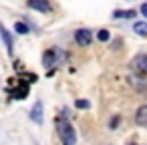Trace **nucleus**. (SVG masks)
I'll list each match as a JSON object with an SVG mask.
<instances>
[{
  "label": "nucleus",
  "instance_id": "1",
  "mask_svg": "<svg viewBox=\"0 0 147 145\" xmlns=\"http://www.w3.org/2000/svg\"><path fill=\"white\" fill-rule=\"evenodd\" d=\"M57 129H59V137L63 139V143H67V145H75L77 143V133H75L73 125L69 123V119H59L57 121Z\"/></svg>",
  "mask_w": 147,
  "mask_h": 145
},
{
  "label": "nucleus",
  "instance_id": "2",
  "mask_svg": "<svg viewBox=\"0 0 147 145\" xmlns=\"http://www.w3.org/2000/svg\"><path fill=\"white\" fill-rule=\"evenodd\" d=\"M75 40H77L81 47H89L91 40H93V32L87 30V28H79V30L75 32Z\"/></svg>",
  "mask_w": 147,
  "mask_h": 145
},
{
  "label": "nucleus",
  "instance_id": "3",
  "mask_svg": "<svg viewBox=\"0 0 147 145\" xmlns=\"http://www.w3.org/2000/svg\"><path fill=\"white\" fill-rule=\"evenodd\" d=\"M0 36H2V40H4V45H6L8 55H12V53H14V42H12V36H10V32H8V28H6L4 24H0Z\"/></svg>",
  "mask_w": 147,
  "mask_h": 145
},
{
  "label": "nucleus",
  "instance_id": "4",
  "mask_svg": "<svg viewBox=\"0 0 147 145\" xmlns=\"http://www.w3.org/2000/svg\"><path fill=\"white\" fill-rule=\"evenodd\" d=\"M135 123L139 127H147V105H141L135 113Z\"/></svg>",
  "mask_w": 147,
  "mask_h": 145
},
{
  "label": "nucleus",
  "instance_id": "5",
  "mask_svg": "<svg viewBox=\"0 0 147 145\" xmlns=\"http://www.w3.org/2000/svg\"><path fill=\"white\" fill-rule=\"evenodd\" d=\"M28 6L38 10V12H49L51 10V4H49V0H28Z\"/></svg>",
  "mask_w": 147,
  "mask_h": 145
},
{
  "label": "nucleus",
  "instance_id": "6",
  "mask_svg": "<svg viewBox=\"0 0 147 145\" xmlns=\"http://www.w3.org/2000/svg\"><path fill=\"white\" fill-rule=\"evenodd\" d=\"M131 65H133V69H137L141 73H147V55H137Z\"/></svg>",
  "mask_w": 147,
  "mask_h": 145
},
{
  "label": "nucleus",
  "instance_id": "7",
  "mask_svg": "<svg viewBox=\"0 0 147 145\" xmlns=\"http://www.w3.org/2000/svg\"><path fill=\"white\" fill-rule=\"evenodd\" d=\"M30 119H32L34 123H42V103H40V101L34 103V107H32V111H30Z\"/></svg>",
  "mask_w": 147,
  "mask_h": 145
},
{
  "label": "nucleus",
  "instance_id": "8",
  "mask_svg": "<svg viewBox=\"0 0 147 145\" xmlns=\"http://www.w3.org/2000/svg\"><path fill=\"white\" fill-rule=\"evenodd\" d=\"M133 30L141 36H147V20H141V22H135L133 24Z\"/></svg>",
  "mask_w": 147,
  "mask_h": 145
},
{
  "label": "nucleus",
  "instance_id": "9",
  "mask_svg": "<svg viewBox=\"0 0 147 145\" xmlns=\"http://www.w3.org/2000/svg\"><path fill=\"white\" fill-rule=\"evenodd\" d=\"M135 16V10H115L113 12V18H133Z\"/></svg>",
  "mask_w": 147,
  "mask_h": 145
},
{
  "label": "nucleus",
  "instance_id": "10",
  "mask_svg": "<svg viewBox=\"0 0 147 145\" xmlns=\"http://www.w3.org/2000/svg\"><path fill=\"white\" fill-rule=\"evenodd\" d=\"M14 30H16L18 34H28V32H30V28H28L24 22H14Z\"/></svg>",
  "mask_w": 147,
  "mask_h": 145
},
{
  "label": "nucleus",
  "instance_id": "11",
  "mask_svg": "<svg viewBox=\"0 0 147 145\" xmlns=\"http://www.w3.org/2000/svg\"><path fill=\"white\" fill-rule=\"evenodd\" d=\"M97 38H99V40H103V42H107V40L111 38V34H109V30H105V28H103V30H99V32H97Z\"/></svg>",
  "mask_w": 147,
  "mask_h": 145
},
{
  "label": "nucleus",
  "instance_id": "12",
  "mask_svg": "<svg viewBox=\"0 0 147 145\" xmlns=\"http://www.w3.org/2000/svg\"><path fill=\"white\" fill-rule=\"evenodd\" d=\"M75 105H77L79 109H89V107H91V103H89V101H77Z\"/></svg>",
  "mask_w": 147,
  "mask_h": 145
},
{
  "label": "nucleus",
  "instance_id": "13",
  "mask_svg": "<svg viewBox=\"0 0 147 145\" xmlns=\"http://www.w3.org/2000/svg\"><path fill=\"white\" fill-rule=\"evenodd\" d=\"M139 10H141V14L147 18V2H145V4H141V8H139Z\"/></svg>",
  "mask_w": 147,
  "mask_h": 145
}]
</instances>
